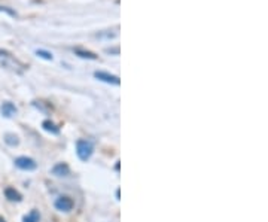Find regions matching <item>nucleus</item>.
Listing matches in <instances>:
<instances>
[{"label":"nucleus","mask_w":268,"mask_h":222,"mask_svg":"<svg viewBox=\"0 0 268 222\" xmlns=\"http://www.w3.org/2000/svg\"><path fill=\"white\" fill-rule=\"evenodd\" d=\"M0 222H6V221H5V219H3V218L0 216Z\"/></svg>","instance_id":"4468645a"},{"label":"nucleus","mask_w":268,"mask_h":222,"mask_svg":"<svg viewBox=\"0 0 268 222\" xmlns=\"http://www.w3.org/2000/svg\"><path fill=\"white\" fill-rule=\"evenodd\" d=\"M55 207H57L58 210H62V212H70V210L73 209V202H72V199H69V197H60V199H57V202H55Z\"/></svg>","instance_id":"7ed1b4c3"},{"label":"nucleus","mask_w":268,"mask_h":222,"mask_svg":"<svg viewBox=\"0 0 268 222\" xmlns=\"http://www.w3.org/2000/svg\"><path fill=\"white\" fill-rule=\"evenodd\" d=\"M51 173L55 175V176H67L70 173V169H69V165L66 162H58V164H55L52 167Z\"/></svg>","instance_id":"39448f33"},{"label":"nucleus","mask_w":268,"mask_h":222,"mask_svg":"<svg viewBox=\"0 0 268 222\" xmlns=\"http://www.w3.org/2000/svg\"><path fill=\"white\" fill-rule=\"evenodd\" d=\"M75 54L79 55V57H82V59H90V60H96L97 59L96 54H93L90 51H82V49H75Z\"/></svg>","instance_id":"1a4fd4ad"},{"label":"nucleus","mask_w":268,"mask_h":222,"mask_svg":"<svg viewBox=\"0 0 268 222\" xmlns=\"http://www.w3.org/2000/svg\"><path fill=\"white\" fill-rule=\"evenodd\" d=\"M2 114H3L6 118H11L12 115L17 114V107H15L12 103H3V104H2Z\"/></svg>","instance_id":"0eeeda50"},{"label":"nucleus","mask_w":268,"mask_h":222,"mask_svg":"<svg viewBox=\"0 0 268 222\" xmlns=\"http://www.w3.org/2000/svg\"><path fill=\"white\" fill-rule=\"evenodd\" d=\"M0 12H8L9 15H12V17H17V12L11 11V9H8V8H2V6H0Z\"/></svg>","instance_id":"ddd939ff"},{"label":"nucleus","mask_w":268,"mask_h":222,"mask_svg":"<svg viewBox=\"0 0 268 222\" xmlns=\"http://www.w3.org/2000/svg\"><path fill=\"white\" fill-rule=\"evenodd\" d=\"M93 151H94V148H93L91 142L88 141L76 142V154H78V157H79L82 161L90 160V157L93 155Z\"/></svg>","instance_id":"f257e3e1"},{"label":"nucleus","mask_w":268,"mask_h":222,"mask_svg":"<svg viewBox=\"0 0 268 222\" xmlns=\"http://www.w3.org/2000/svg\"><path fill=\"white\" fill-rule=\"evenodd\" d=\"M42 127H43V130H46V131H49V133H54V134H58V127L54 124V122H51V121H43L42 122Z\"/></svg>","instance_id":"6e6552de"},{"label":"nucleus","mask_w":268,"mask_h":222,"mask_svg":"<svg viewBox=\"0 0 268 222\" xmlns=\"http://www.w3.org/2000/svg\"><path fill=\"white\" fill-rule=\"evenodd\" d=\"M39 219H41L39 212H38V210H32V212L24 218V222H39Z\"/></svg>","instance_id":"9d476101"},{"label":"nucleus","mask_w":268,"mask_h":222,"mask_svg":"<svg viewBox=\"0 0 268 222\" xmlns=\"http://www.w3.org/2000/svg\"><path fill=\"white\" fill-rule=\"evenodd\" d=\"M15 165L21 169V170H35L38 167V164L35 160L28 158V157H18L15 160Z\"/></svg>","instance_id":"f03ea898"},{"label":"nucleus","mask_w":268,"mask_h":222,"mask_svg":"<svg viewBox=\"0 0 268 222\" xmlns=\"http://www.w3.org/2000/svg\"><path fill=\"white\" fill-rule=\"evenodd\" d=\"M36 54H38V57H41V59H45V60H52V54H51V52H48V51L38 49V51H36Z\"/></svg>","instance_id":"f8f14e48"},{"label":"nucleus","mask_w":268,"mask_h":222,"mask_svg":"<svg viewBox=\"0 0 268 222\" xmlns=\"http://www.w3.org/2000/svg\"><path fill=\"white\" fill-rule=\"evenodd\" d=\"M5 142L8 143V145H11V146H17L20 141H18V137L15 136V134H6L5 136Z\"/></svg>","instance_id":"9b49d317"},{"label":"nucleus","mask_w":268,"mask_h":222,"mask_svg":"<svg viewBox=\"0 0 268 222\" xmlns=\"http://www.w3.org/2000/svg\"><path fill=\"white\" fill-rule=\"evenodd\" d=\"M94 76L100 81L106 82V84H113V85H120V78L118 76H113V75H109L106 72H96Z\"/></svg>","instance_id":"20e7f679"},{"label":"nucleus","mask_w":268,"mask_h":222,"mask_svg":"<svg viewBox=\"0 0 268 222\" xmlns=\"http://www.w3.org/2000/svg\"><path fill=\"white\" fill-rule=\"evenodd\" d=\"M5 196H6V199L8 200H11V202H21V194L15 189V188H6L5 189Z\"/></svg>","instance_id":"423d86ee"}]
</instances>
